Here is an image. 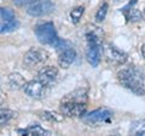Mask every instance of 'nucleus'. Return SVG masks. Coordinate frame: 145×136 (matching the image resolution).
I'll use <instances>...</instances> for the list:
<instances>
[{
    "mask_svg": "<svg viewBox=\"0 0 145 136\" xmlns=\"http://www.w3.org/2000/svg\"><path fill=\"white\" fill-rule=\"evenodd\" d=\"M117 79H119L122 86L131 90L132 92L139 95V96L145 95L144 77L138 68L133 66L121 68L117 73Z\"/></svg>",
    "mask_w": 145,
    "mask_h": 136,
    "instance_id": "nucleus-1",
    "label": "nucleus"
},
{
    "mask_svg": "<svg viewBox=\"0 0 145 136\" xmlns=\"http://www.w3.org/2000/svg\"><path fill=\"white\" fill-rule=\"evenodd\" d=\"M34 33L39 42L44 45H53L54 46L58 40H59V38L57 37L54 26L51 22H46V23L36 26L34 29Z\"/></svg>",
    "mask_w": 145,
    "mask_h": 136,
    "instance_id": "nucleus-2",
    "label": "nucleus"
},
{
    "mask_svg": "<svg viewBox=\"0 0 145 136\" xmlns=\"http://www.w3.org/2000/svg\"><path fill=\"white\" fill-rule=\"evenodd\" d=\"M87 111L86 102L79 101H70V100H62L61 102V112L62 114L71 118H80L84 117Z\"/></svg>",
    "mask_w": 145,
    "mask_h": 136,
    "instance_id": "nucleus-3",
    "label": "nucleus"
},
{
    "mask_svg": "<svg viewBox=\"0 0 145 136\" xmlns=\"http://www.w3.org/2000/svg\"><path fill=\"white\" fill-rule=\"evenodd\" d=\"M48 60V53L46 50L40 48H31L24 53L23 63L27 67H36L42 65Z\"/></svg>",
    "mask_w": 145,
    "mask_h": 136,
    "instance_id": "nucleus-4",
    "label": "nucleus"
},
{
    "mask_svg": "<svg viewBox=\"0 0 145 136\" xmlns=\"http://www.w3.org/2000/svg\"><path fill=\"white\" fill-rule=\"evenodd\" d=\"M112 118V112L109 108H99L82 117L85 123L89 125H99L103 123H109Z\"/></svg>",
    "mask_w": 145,
    "mask_h": 136,
    "instance_id": "nucleus-5",
    "label": "nucleus"
},
{
    "mask_svg": "<svg viewBox=\"0 0 145 136\" xmlns=\"http://www.w3.org/2000/svg\"><path fill=\"white\" fill-rule=\"evenodd\" d=\"M54 10V4L51 0H38L27 6V13L34 17L48 15Z\"/></svg>",
    "mask_w": 145,
    "mask_h": 136,
    "instance_id": "nucleus-6",
    "label": "nucleus"
},
{
    "mask_svg": "<svg viewBox=\"0 0 145 136\" xmlns=\"http://www.w3.org/2000/svg\"><path fill=\"white\" fill-rule=\"evenodd\" d=\"M103 52H104V56L106 57V60L109 62H111L112 65L121 66L127 61V53L123 52L122 50L115 48L114 45H110V44L105 45L103 49Z\"/></svg>",
    "mask_w": 145,
    "mask_h": 136,
    "instance_id": "nucleus-7",
    "label": "nucleus"
},
{
    "mask_svg": "<svg viewBox=\"0 0 145 136\" xmlns=\"http://www.w3.org/2000/svg\"><path fill=\"white\" fill-rule=\"evenodd\" d=\"M22 90H23L24 94H27L29 97L39 100V98H41L44 96L45 85L39 79H35V80L25 81V84L23 85Z\"/></svg>",
    "mask_w": 145,
    "mask_h": 136,
    "instance_id": "nucleus-8",
    "label": "nucleus"
},
{
    "mask_svg": "<svg viewBox=\"0 0 145 136\" xmlns=\"http://www.w3.org/2000/svg\"><path fill=\"white\" fill-rule=\"evenodd\" d=\"M57 78H58V69L53 66H45L38 73V79L45 86H48V85L56 83Z\"/></svg>",
    "mask_w": 145,
    "mask_h": 136,
    "instance_id": "nucleus-9",
    "label": "nucleus"
},
{
    "mask_svg": "<svg viewBox=\"0 0 145 136\" xmlns=\"http://www.w3.org/2000/svg\"><path fill=\"white\" fill-rule=\"evenodd\" d=\"M76 60V51L72 48H67L62 50L58 57V66L63 69H68Z\"/></svg>",
    "mask_w": 145,
    "mask_h": 136,
    "instance_id": "nucleus-10",
    "label": "nucleus"
},
{
    "mask_svg": "<svg viewBox=\"0 0 145 136\" xmlns=\"http://www.w3.org/2000/svg\"><path fill=\"white\" fill-rule=\"evenodd\" d=\"M39 117L42 120L48 121V123H61L64 119V114L62 113H57L54 111H44L39 113Z\"/></svg>",
    "mask_w": 145,
    "mask_h": 136,
    "instance_id": "nucleus-11",
    "label": "nucleus"
},
{
    "mask_svg": "<svg viewBox=\"0 0 145 136\" xmlns=\"http://www.w3.org/2000/svg\"><path fill=\"white\" fill-rule=\"evenodd\" d=\"M7 83L11 90H18L23 88V85L25 84V80L20 73H11L7 77Z\"/></svg>",
    "mask_w": 145,
    "mask_h": 136,
    "instance_id": "nucleus-12",
    "label": "nucleus"
},
{
    "mask_svg": "<svg viewBox=\"0 0 145 136\" xmlns=\"http://www.w3.org/2000/svg\"><path fill=\"white\" fill-rule=\"evenodd\" d=\"M21 134H25V135H35V136H42V135H51V131L44 129L42 126H40L39 124H33L29 125L27 129L24 130H20Z\"/></svg>",
    "mask_w": 145,
    "mask_h": 136,
    "instance_id": "nucleus-13",
    "label": "nucleus"
},
{
    "mask_svg": "<svg viewBox=\"0 0 145 136\" xmlns=\"http://www.w3.org/2000/svg\"><path fill=\"white\" fill-rule=\"evenodd\" d=\"M20 27V22L16 18L11 21H0V33H10Z\"/></svg>",
    "mask_w": 145,
    "mask_h": 136,
    "instance_id": "nucleus-14",
    "label": "nucleus"
},
{
    "mask_svg": "<svg viewBox=\"0 0 145 136\" xmlns=\"http://www.w3.org/2000/svg\"><path fill=\"white\" fill-rule=\"evenodd\" d=\"M17 116V113L12 110H7V108H1L0 110V126L7 124L10 120Z\"/></svg>",
    "mask_w": 145,
    "mask_h": 136,
    "instance_id": "nucleus-15",
    "label": "nucleus"
},
{
    "mask_svg": "<svg viewBox=\"0 0 145 136\" xmlns=\"http://www.w3.org/2000/svg\"><path fill=\"white\" fill-rule=\"evenodd\" d=\"M86 98H87V94H86V91H84L82 89L75 90L74 92L67 95V96L64 97V100H70V101H79V102H86Z\"/></svg>",
    "mask_w": 145,
    "mask_h": 136,
    "instance_id": "nucleus-16",
    "label": "nucleus"
},
{
    "mask_svg": "<svg viewBox=\"0 0 145 136\" xmlns=\"http://www.w3.org/2000/svg\"><path fill=\"white\" fill-rule=\"evenodd\" d=\"M129 133L133 135H143L145 136V121L144 120H137L133 121L131 125Z\"/></svg>",
    "mask_w": 145,
    "mask_h": 136,
    "instance_id": "nucleus-17",
    "label": "nucleus"
},
{
    "mask_svg": "<svg viewBox=\"0 0 145 136\" xmlns=\"http://www.w3.org/2000/svg\"><path fill=\"white\" fill-rule=\"evenodd\" d=\"M84 12H85L84 6H76V7L72 9V10L70 11V20H71L72 23L78 24L80 22V20H81V17H82V15H84Z\"/></svg>",
    "mask_w": 145,
    "mask_h": 136,
    "instance_id": "nucleus-18",
    "label": "nucleus"
},
{
    "mask_svg": "<svg viewBox=\"0 0 145 136\" xmlns=\"http://www.w3.org/2000/svg\"><path fill=\"white\" fill-rule=\"evenodd\" d=\"M128 9V7H126ZM127 18L131 22H139L143 20V13L140 12L138 9H134V7H131L128 9V13H127Z\"/></svg>",
    "mask_w": 145,
    "mask_h": 136,
    "instance_id": "nucleus-19",
    "label": "nucleus"
},
{
    "mask_svg": "<svg viewBox=\"0 0 145 136\" xmlns=\"http://www.w3.org/2000/svg\"><path fill=\"white\" fill-rule=\"evenodd\" d=\"M16 15L10 7H0V21H11L15 20Z\"/></svg>",
    "mask_w": 145,
    "mask_h": 136,
    "instance_id": "nucleus-20",
    "label": "nucleus"
},
{
    "mask_svg": "<svg viewBox=\"0 0 145 136\" xmlns=\"http://www.w3.org/2000/svg\"><path fill=\"white\" fill-rule=\"evenodd\" d=\"M108 7H109V5H108L106 3H104L103 5L98 9V11L96 13V22L101 23V22H103L104 20H105L106 13H108Z\"/></svg>",
    "mask_w": 145,
    "mask_h": 136,
    "instance_id": "nucleus-21",
    "label": "nucleus"
},
{
    "mask_svg": "<svg viewBox=\"0 0 145 136\" xmlns=\"http://www.w3.org/2000/svg\"><path fill=\"white\" fill-rule=\"evenodd\" d=\"M35 1H38V0H13V3H15L17 6H28Z\"/></svg>",
    "mask_w": 145,
    "mask_h": 136,
    "instance_id": "nucleus-22",
    "label": "nucleus"
},
{
    "mask_svg": "<svg viewBox=\"0 0 145 136\" xmlns=\"http://www.w3.org/2000/svg\"><path fill=\"white\" fill-rule=\"evenodd\" d=\"M4 102H5V96H4V95L0 92V106H1Z\"/></svg>",
    "mask_w": 145,
    "mask_h": 136,
    "instance_id": "nucleus-23",
    "label": "nucleus"
},
{
    "mask_svg": "<svg viewBox=\"0 0 145 136\" xmlns=\"http://www.w3.org/2000/svg\"><path fill=\"white\" fill-rule=\"evenodd\" d=\"M142 55L145 57V44H144L143 46H142Z\"/></svg>",
    "mask_w": 145,
    "mask_h": 136,
    "instance_id": "nucleus-24",
    "label": "nucleus"
},
{
    "mask_svg": "<svg viewBox=\"0 0 145 136\" xmlns=\"http://www.w3.org/2000/svg\"><path fill=\"white\" fill-rule=\"evenodd\" d=\"M144 13H145V7H144Z\"/></svg>",
    "mask_w": 145,
    "mask_h": 136,
    "instance_id": "nucleus-25",
    "label": "nucleus"
}]
</instances>
